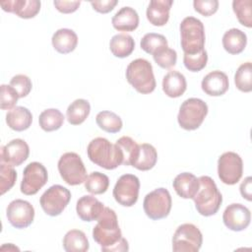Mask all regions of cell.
<instances>
[{"instance_id":"cell-1","label":"cell","mask_w":252,"mask_h":252,"mask_svg":"<svg viewBox=\"0 0 252 252\" xmlns=\"http://www.w3.org/2000/svg\"><path fill=\"white\" fill-rule=\"evenodd\" d=\"M93 238L103 252L128 251V241L122 237L115 212L104 207L97 219V223L93 228Z\"/></svg>"},{"instance_id":"cell-2","label":"cell","mask_w":252,"mask_h":252,"mask_svg":"<svg viewBox=\"0 0 252 252\" xmlns=\"http://www.w3.org/2000/svg\"><path fill=\"white\" fill-rule=\"evenodd\" d=\"M87 154L92 162L108 170L118 167L123 161L117 146L102 137L94 138L89 143Z\"/></svg>"},{"instance_id":"cell-3","label":"cell","mask_w":252,"mask_h":252,"mask_svg":"<svg viewBox=\"0 0 252 252\" xmlns=\"http://www.w3.org/2000/svg\"><path fill=\"white\" fill-rule=\"evenodd\" d=\"M198 179L200 186L193 198L195 208L200 215L211 217L218 213L222 202V196L213 178L203 175Z\"/></svg>"},{"instance_id":"cell-4","label":"cell","mask_w":252,"mask_h":252,"mask_svg":"<svg viewBox=\"0 0 252 252\" xmlns=\"http://www.w3.org/2000/svg\"><path fill=\"white\" fill-rule=\"evenodd\" d=\"M127 82L140 94H147L155 91L157 83L150 61L137 58L129 63L126 69Z\"/></svg>"},{"instance_id":"cell-5","label":"cell","mask_w":252,"mask_h":252,"mask_svg":"<svg viewBox=\"0 0 252 252\" xmlns=\"http://www.w3.org/2000/svg\"><path fill=\"white\" fill-rule=\"evenodd\" d=\"M179 29L180 43L185 54H196L205 49V28L199 19L186 17L182 20Z\"/></svg>"},{"instance_id":"cell-6","label":"cell","mask_w":252,"mask_h":252,"mask_svg":"<svg viewBox=\"0 0 252 252\" xmlns=\"http://www.w3.org/2000/svg\"><path fill=\"white\" fill-rule=\"evenodd\" d=\"M207 114V103L200 98L190 97L181 103L177 115V121L181 128L192 131L201 126Z\"/></svg>"},{"instance_id":"cell-7","label":"cell","mask_w":252,"mask_h":252,"mask_svg":"<svg viewBox=\"0 0 252 252\" xmlns=\"http://www.w3.org/2000/svg\"><path fill=\"white\" fill-rule=\"evenodd\" d=\"M57 165L61 178L68 185L75 186L85 182L87 178V169L78 154L74 152L63 154L60 157Z\"/></svg>"},{"instance_id":"cell-8","label":"cell","mask_w":252,"mask_h":252,"mask_svg":"<svg viewBox=\"0 0 252 252\" xmlns=\"http://www.w3.org/2000/svg\"><path fill=\"white\" fill-rule=\"evenodd\" d=\"M172 200L165 188H158L148 193L143 202V208L148 218L154 220L166 218L171 210Z\"/></svg>"},{"instance_id":"cell-9","label":"cell","mask_w":252,"mask_h":252,"mask_svg":"<svg viewBox=\"0 0 252 252\" xmlns=\"http://www.w3.org/2000/svg\"><path fill=\"white\" fill-rule=\"evenodd\" d=\"M202 243V232L193 223L179 225L172 236V250L174 252H198Z\"/></svg>"},{"instance_id":"cell-10","label":"cell","mask_w":252,"mask_h":252,"mask_svg":"<svg viewBox=\"0 0 252 252\" xmlns=\"http://www.w3.org/2000/svg\"><path fill=\"white\" fill-rule=\"evenodd\" d=\"M71 200V192L64 186L55 184L50 186L40 197L39 203L43 212L50 216H59Z\"/></svg>"},{"instance_id":"cell-11","label":"cell","mask_w":252,"mask_h":252,"mask_svg":"<svg viewBox=\"0 0 252 252\" xmlns=\"http://www.w3.org/2000/svg\"><path fill=\"white\" fill-rule=\"evenodd\" d=\"M243 173V161L234 152L223 153L218 159V174L220 181L226 185L236 184Z\"/></svg>"},{"instance_id":"cell-12","label":"cell","mask_w":252,"mask_h":252,"mask_svg":"<svg viewBox=\"0 0 252 252\" xmlns=\"http://www.w3.org/2000/svg\"><path fill=\"white\" fill-rule=\"evenodd\" d=\"M140 180L134 174L121 175L113 188V197L115 201L123 207L134 206L139 197Z\"/></svg>"},{"instance_id":"cell-13","label":"cell","mask_w":252,"mask_h":252,"mask_svg":"<svg viewBox=\"0 0 252 252\" xmlns=\"http://www.w3.org/2000/svg\"><path fill=\"white\" fill-rule=\"evenodd\" d=\"M48 173L44 165L38 161L30 162L23 171L21 192L31 196L36 194L47 182Z\"/></svg>"},{"instance_id":"cell-14","label":"cell","mask_w":252,"mask_h":252,"mask_svg":"<svg viewBox=\"0 0 252 252\" xmlns=\"http://www.w3.org/2000/svg\"><path fill=\"white\" fill-rule=\"evenodd\" d=\"M6 216L12 226L16 228H26L33 221L34 209L30 202L16 199L8 205Z\"/></svg>"},{"instance_id":"cell-15","label":"cell","mask_w":252,"mask_h":252,"mask_svg":"<svg viewBox=\"0 0 252 252\" xmlns=\"http://www.w3.org/2000/svg\"><path fill=\"white\" fill-rule=\"evenodd\" d=\"M222 220L224 225L233 231H241L248 227L251 220V214L247 207L239 203L228 205L223 214Z\"/></svg>"},{"instance_id":"cell-16","label":"cell","mask_w":252,"mask_h":252,"mask_svg":"<svg viewBox=\"0 0 252 252\" xmlns=\"http://www.w3.org/2000/svg\"><path fill=\"white\" fill-rule=\"evenodd\" d=\"M30 155V147L22 139H13L1 148V161L12 166H19Z\"/></svg>"},{"instance_id":"cell-17","label":"cell","mask_w":252,"mask_h":252,"mask_svg":"<svg viewBox=\"0 0 252 252\" xmlns=\"http://www.w3.org/2000/svg\"><path fill=\"white\" fill-rule=\"evenodd\" d=\"M5 12L13 13L22 19H32L35 17L40 10V1L38 0H7L0 2Z\"/></svg>"},{"instance_id":"cell-18","label":"cell","mask_w":252,"mask_h":252,"mask_svg":"<svg viewBox=\"0 0 252 252\" xmlns=\"http://www.w3.org/2000/svg\"><path fill=\"white\" fill-rule=\"evenodd\" d=\"M202 90L211 96H220L226 93L229 87V81L225 73L215 70L207 74L201 83Z\"/></svg>"},{"instance_id":"cell-19","label":"cell","mask_w":252,"mask_h":252,"mask_svg":"<svg viewBox=\"0 0 252 252\" xmlns=\"http://www.w3.org/2000/svg\"><path fill=\"white\" fill-rule=\"evenodd\" d=\"M103 204L94 196L85 195L82 196L76 205V212L78 217L84 221L97 220L103 212Z\"/></svg>"},{"instance_id":"cell-20","label":"cell","mask_w":252,"mask_h":252,"mask_svg":"<svg viewBox=\"0 0 252 252\" xmlns=\"http://www.w3.org/2000/svg\"><path fill=\"white\" fill-rule=\"evenodd\" d=\"M173 4L172 0H152L147 8V19L153 26L162 27L169 19V11Z\"/></svg>"},{"instance_id":"cell-21","label":"cell","mask_w":252,"mask_h":252,"mask_svg":"<svg viewBox=\"0 0 252 252\" xmlns=\"http://www.w3.org/2000/svg\"><path fill=\"white\" fill-rule=\"evenodd\" d=\"M172 186L176 194L183 199H193L200 183L199 179L191 172H182L175 176Z\"/></svg>"},{"instance_id":"cell-22","label":"cell","mask_w":252,"mask_h":252,"mask_svg":"<svg viewBox=\"0 0 252 252\" xmlns=\"http://www.w3.org/2000/svg\"><path fill=\"white\" fill-rule=\"evenodd\" d=\"M112 26L119 32H133L139 26V15L131 7H122L111 19Z\"/></svg>"},{"instance_id":"cell-23","label":"cell","mask_w":252,"mask_h":252,"mask_svg":"<svg viewBox=\"0 0 252 252\" xmlns=\"http://www.w3.org/2000/svg\"><path fill=\"white\" fill-rule=\"evenodd\" d=\"M54 49L61 54H68L75 50L78 44L77 33L70 29H59L51 38Z\"/></svg>"},{"instance_id":"cell-24","label":"cell","mask_w":252,"mask_h":252,"mask_svg":"<svg viewBox=\"0 0 252 252\" xmlns=\"http://www.w3.org/2000/svg\"><path fill=\"white\" fill-rule=\"evenodd\" d=\"M187 89V82L183 74L178 71H169L162 79L163 93L172 98L181 96Z\"/></svg>"},{"instance_id":"cell-25","label":"cell","mask_w":252,"mask_h":252,"mask_svg":"<svg viewBox=\"0 0 252 252\" xmlns=\"http://www.w3.org/2000/svg\"><path fill=\"white\" fill-rule=\"evenodd\" d=\"M32 122V112L24 106H15L6 114V123L14 131H25Z\"/></svg>"},{"instance_id":"cell-26","label":"cell","mask_w":252,"mask_h":252,"mask_svg":"<svg viewBox=\"0 0 252 252\" xmlns=\"http://www.w3.org/2000/svg\"><path fill=\"white\" fill-rule=\"evenodd\" d=\"M247 44L246 34L239 29H230L222 36V46L229 54L241 53Z\"/></svg>"},{"instance_id":"cell-27","label":"cell","mask_w":252,"mask_h":252,"mask_svg":"<svg viewBox=\"0 0 252 252\" xmlns=\"http://www.w3.org/2000/svg\"><path fill=\"white\" fill-rule=\"evenodd\" d=\"M135 48L133 37L127 33H118L111 37L109 41V49L111 53L118 58L128 57Z\"/></svg>"},{"instance_id":"cell-28","label":"cell","mask_w":252,"mask_h":252,"mask_svg":"<svg viewBox=\"0 0 252 252\" xmlns=\"http://www.w3.org/2000/svg\"><path fill=\"white\" fill-rule=\"evenodd\" d=\"M63 248L66 252H86L90 248V243L84 231L71 229L63 237Z\"/></svg>"},{"instance_id":"cell-29","label":"cell","mask_w":252,"mask_h":252,"mask_svg":"<svg viewBox=\"0 0 252 252\" xmlns=\"http://www.w3.org/2000/svg\"><path fill=\"white\" fill-rule=\"evenodd\" d=\"M157 160L158 153L155 147L151 144L144 143L139 145V155L132 166L139 170L147 171L152 169L156 165Z\"/></svg>"},{"instance_id":"cell-30","label":"cell","mask_w":252,"mask_h":252,"mask_svg":"<svg viewBox=\"0 0 252 252\" xmlns=\"http://www.w3.org/2000/svg\"><path fill=\"white\" fill-rule=\"evenodd\" d=\"M90 111V102L87 99L78 98L71 102V104L68 106L66 111V117L70 124L80 125L88 118Z\"/></svg>"},{"instance_id":"cell-31","label":"cell","mask_w":252,"mask_h":252,"mask_svg":"<svg viewBox=\"0 0 252 252\" xmlns=\"http://www.w3.org/2000/svg\"><path fill=\"white\" fill-rule=\"evenodd\" d=\"M63 113L56 108H48L43 110L38 117L40 128L45 132L58 130L64 123Z\"/></svg>"},{"instance_id":"cell-32","label":"cell","mask_w":252,"mask_h":252,"mask_svg":"<svg viewBox=\"0 0 252 252\" xmlns=\"http://www.w3.org/2000/svg\"><path fill=\"white\" fill-rule=\"evenodd\" d=\"M115 145L119 149L122 156V164L132 165L139 155V145L129 136H122L119 138Z\"/></svg>"},{"instance_id":"cell-33","label":"cell","mask_w":252,"mask_h":252,"mask_svg":"<svg viewBox=\"0 0 252 252\" xmlns=\"http://www.w3.org/2000/svg\"><path fill=\"white\" fill-rule=\"evenodd\" d=\"M97 126L107 133H118L123 126V122L116 113L108 110L100 111L95 116Z\"/></svg>"},{"instance_id":"cell-34","label":"cell","mask_w":252,"mask_h":252,"mask_svg":"<svg viewBox=\"0 0 252 252\" xmlns=\"http://www.w3.org/2000/svg\"><path fill=\"white\" fill-rule=\"evenodd\" d=\"M85 188L94 195H99L106 192L109 186V178L104 173L94 171L90 173L85 180Z\"/></svg>"},{"instance_id":"cell-35","label":"cell","mask_w":252,"mask_h":252,"mask_svg":"<svg viewBox=\"0 0 252 252\" xmlns=\"http://www.w3.org/2000/svg\"><path fill=\"white\" fill-rule=\"evenodd\" d=\"M141 48L149 53V54H155L158 51H159L162 48L168 47L167 39L165 38L164 35L160 33H156V32H149L146 33L140 42Z\"/></svg>"},{"instance_id":"cell-36","label":"cell","mask_w":252,"mask_h":252,"mask_svg":"<svg viewBox=\"0 0 252 252\" xmlns=\"http://www.w3.org/2000/svg\"><path fill=\"white\" fill-rule=\"evenodd\" d=\"M234 84L236 88L243 92L249 93L252 91V64L245 62L241 64L234 75Z\"/></svg>"},{"instance_id":"cell-37","label":"cell","mask_w":252,"mask_h":252,"mask_svg":"<svg viewBox=\"0 0 252 252\" xmlns=\"http://www.w3.org/2000/svg\"><path fill=\"white\" fill-rule=\"evenodd\" d=\"M232 9L241 25L246 28L252 27L251 0H234L232 2Z\"/></svg>"},{"instance_id":"cell-38","label":"cell","mask_w":252,"mask_h":252,"mask_svg":"<svg viewBox=\"0 0 252 252\" xmlns=\"http://www.w3.org/2000/svg\"><path fill=\"white\" fill-rule=\"evenodd\" d=\"M17 180V172L14 167L8 163H0V194L3 195L9 191Z\"/></svg>"},{"instance_id":"cell-39","label":"cell","mask_w":252,"mask_h":252,"mask_svg":"<svg viewBox=\"0 0 252 252\" xmlns=\"http://www.w3.org/2000/svg\"><path fill=\"white\" fill-rule=\"evenodd\" d=\"M208 62V53L204 49L196 54H185L183 56V63L187 70L191 72H199L204 69Z\"/></svg>"},{"instance_id":"cell-40","label":"cell","mask_w":252,"mask_h":252,"mask_svg":"<svg viewBox=\"0 0 252 252\" xmlns=\"http://www.w3.org/2000/svg\"><path fill=\"white\" fill-rule=\"evenodd\" d=\"M155 62L163 69H170L175 66L177 61V53L174 49L165 47L153 55Z\"/></svg>"},{"instance_id":"cell-41","label":"cell","mask_w":252,"mask_h":252,"mask_svg":"<svg viewBox=\"0 0 252 252\" xmlns=\"http://www.w3.org/2000/svg\"><path fill=\"white\" fill-rule=\"evenodd\" d=\"M19 94L10 85H1V94H0V107L3 110H10L15 107Z\"/></svg>"},{"instance_id":"cell-42","label":"cell","mask_w":252,"mask_h":252,"mask_svg":"<svg viewBox=\"0 0 252 252\" xmlns=\"http://www.w3.org/2000/svg\"><path fill=\"white\" fill-rule=\"evenodd\" d=\"M10 86L15 89L20 98L26 97L31 93L32 88L31 79L23 74H18L14 76L10 81Z\"/></svg>"},{"instance_id":"cell-43","label":"cell","mask_w":252,"mask_h":252,"mask_svg":"<svg viewBox=\"0 0 252 252\" xmlns=\"http://www.w3.org/2000/svg\"><path fill=\"white\" fill-rule=\"evenodd\" d=\"M193 6L195 11L199 14L210 17L215 14L219 9V1L218 0H195L193 2Z\"/></svg>"},{"instance_id":"cell-44","label":"cell","mask_w":252,"mask_h":252,"mask_svg":"<svg viewBox=\"0 0 252 252\" xmlns=\"http://www.w3.org/2000/svg\"><path fill=\"white\" fill-rule=\"evenodd\" d=\"M117 0H102V1H92L91 5L93 9L98 13L106 14L113 10V8L117 5Z\"/></svg>"},{"instance_id":"cell-45","label":"cell","mask_w":252,"mask_h":252,"mask_svg":"<svg viewBox=\"0 0 252 252\" xmlns=\"http://www.w3.org/2000/svg\"><path fill=\"white\" fill-rule=\"evenodd\" d=\"M53 4L59 12H61L63 14H70V13L75 12L79 8L81 2L80 1H59V0H55L53 2Z\"/></svg>"},{"instance_id":"cell-46","label":"cell","mask_w":252,"mask_h":252,"mask_svg":"<svg viewBox=\"0 0 252 252\" xmlns=\"http://www.w3.org/2000/svg\"><path fill=\"white\" fill-rule=\"evenodd\" d=\"M251 183L252 178L250 176H247L240 184V194L243 198H245L247 201L252 200V190H251Z\"/></svg>"}]
</instances>
